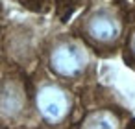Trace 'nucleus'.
Listing matches in <instances>:
<instances>
[{
  "label": "nucleus",
  "instance_id": "obj_1",
  "mask_svg": "<svg viewBox=\"0 0 135 129\" xmlns=\"http://www.w3.org/2000/svg\"><path fill=\"white\" fill-rule=\"evenodd\" d=\"M35 103H37V111L43 116L45 122L48 123H59L67 118L69 111H70V98L69 94L57 87V85H43L37 90L35 96Z\"/></svg>",
  "mask_w": 135,
  "mask_h": 129
},
{
  "label": "nucleus",
  "instance_id": "obj_2",
  "mask_svg": "<svg viewBox=\"0 0 135 129\" xmlns=\"http://www.w3.org/2000/svg\"><path fill=\"white\" fill-rule=\"evenodd\" d=\"M50 65L56 74L65 78H74L85 68L87 54L81 46L74 43H61L54 48L50 55Z\"/></svg>",
  "mask_w": 135,
  "mask_h": 129
},
{
  "label": "nucleus",
  "instance_id": "obj_3",
  "mask_svg": "<svg viewBox=\"0 0 135 129\" xmlns=\"http://www.w3.org/2000/svg\"><path fill=\"white\" fill-rule=\"evenodd\" d=\"M26 98L19 83H6L0 87V114L6 118H17L24 109Z\"/></svg>",
  "mask_w": 135,
  "mask_h": 129
},
{
  "label": "nucleus",
  "instance_id": "obj_4",
  "mask_svg": "<svg viewBox=\"0 0 135 129\" xmlns=\"http://www.w3.org/2000/svg\"><path fill=\"white\" fill-rule=\"evenodd\" d=\"M87 32H89V35H91L94 41H98V43H111V41H115V39L118 37L120 28H118V22H117L111 15H107V13H98V15H94V17L89 20Z\"/></svg>",
  "mask_w": 135,
  "mask_h": 129
},
{
  "label": "nucleus",
  "instance_id": "obj_5",
  "mask_svg": "<svg viewBox=\"0 0 135 129\" xmlns=\"http://www.w3.org/2000/svg\"><path fill=\"white\" fill-rule=\"evenodd\" d=\"M81 129H118V118L109 111H94L85 118Z\"/></svg>",
  "mask_w": 135,
  "mask_h": 129
},
{
  "label": "nucleus",
  "instance_id": "obj_6",
  "mask_svg": "<svg viewBox=\"0 0 135 129\" xmlns=\"http://www.w3.org/2000/svg\"><path fill=\"white\" fill-rule=\"evenodd\" d=\"M131 50H133V54H135V35H133V39H131Z\"/></svg>",
  "mask_w": 135,
  "mask_h": 129
}]
</instances>
